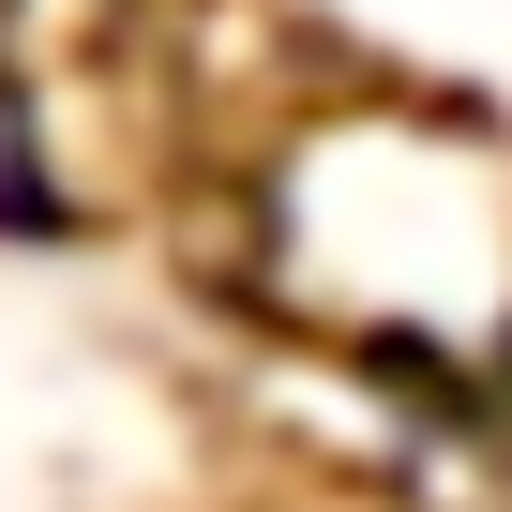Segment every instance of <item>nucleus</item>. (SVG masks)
Listing matches in <instances>:
<instances>
[{
	"instance_id": "1",
	"label": "nucleus",
	"mask_w": 512,
	"mask_h": 512,
	"mask_svg": "<svg viewBox=\"0 0 512 512\" xmlns=\"http://www.w3.org/2000/svg\"><path fill=\"white\" fill-rule=\"evenodd\" d=\"M241 287L272 332L422 392H512V121L407 76H317L241 136Z\"/></svg>"
}]
</instances>
